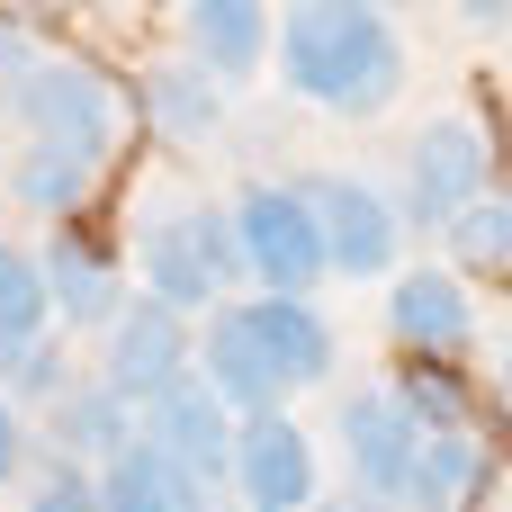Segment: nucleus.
I'll use <instances>...</instances> for the list:
<instances>
[{"instance_id":"f257e3e1","label":"nucleus","mask_w":512,"mask_h":512,"mask_svg":"<svg viewBox=\"0 0 512 512\" xmlns=\"http://www.w3.org/2000/svg\"><path fill=\"white\" fill-rule=\"evenodd\" d=\"M279 72H288V90H306L315 108L378 117V108L405 90V45H396L387 9H360V0H297V9L279 18Z\"/></svg>"},{"instance_id":"f03ea898","label":"nucleus","mask_w":512,"mask_h":512,"mask_svg":"<svg viewBox=\"0 0 512 512\" xmlns=\"http://www.w3.org/2000/svg\"><path fill=\"white\" fill-rule=\"evenodd\" d=\"M234 279H243V243H234L225 207H180V216L144 225V297H162L171 315H198Z\"/></svg>"},{"instance_id":"7ed1b4c3","label":"nucleus","mask_w":512,"mask_h":512,"mask_svg":"<svg viewBox=\"0 0 512 512\" xmlns=\"http://www.w3.org/2000/svg\"><path fill=\"white\" fill-rule=\"evenodd\" d=\"M234 243H243V270H252L270 297H315V279H324V234H315L306 189H279V180L243 189V198H234Z\"/></svg>"},{"instance_id":"20e7f679","label":"nucleus","mask_w":512,"mask_h":512,"mask_svg":"<svg viewBox=\"0 0 512 512\" xmlns=\"http://www.w3.org/2000/svg\"><path fill=\"white\" fill-rule=\"evenodd\" d=\"M9 108L27 117L36 144H63V153L108 162V144H117V108H108V81H99L90 63H54V54H36V63L9 81Z\"/></svg>"},{"instance_id":"39448f33","label":"nucleus","mask_w":512,"mask_h":512,"mask_svg":"<svg viewBox=\"0 0 512 512\" xmlns=\"http://www.w3.org/2000/svg\"><path fill=\"white\" fill-rule=\"evenodd\" d=\"M180 378H198L189 315H171L162 297H135V306H117V324H108V378H99V387H117V396L144 414V405H162Z\"/></svg>"},{"instance_id":"423d86ee","label":"nucleus","mask_w":512,"mask_h":512,"mask_svg":"<svg viewBox=\"0 0 512 512\" xmlns=\"http://www.w3.org/2000/svg\"><path fill=\"white\" fill-rule=\"evenodd\" d=\"M144 441L162 450V468L180 477L189 504H207V486L234 477V414H225L198 378H180L162 405H144Z\"/></svg>"},{"instance_id":"0eeeda50","label":"nucleus","mask_w":512,"mask_h":512,"mask_svg":"<svg viewBox=\"0 0 512 512\" xmlns=\"http://www.w3.org/2000/svg\"><path fill=\"white\" fill-rule=\"evenodd\" d=\"M468 198H486V126H477L468 108H450V117H432V126L414 135L405 207H414L423 225H450Z\"/></svg>"},{"instance_id":"6e6552de","label":"nucleus","mask_w":512,"mask_h":512,"mask_svg":"<svg viewBox=\"0 0 512 512\" xmlns=\"http://www.w3.org/2000/svg\"><path fill=\"white\" fill-rule=\"evenodd\" d=\"M306 207H315V234H324V270H342V279L396 270L405 225H396V207L369 180H306Z\"/></svg>"},{"instance_id":"1a4fd4ad","label":"nucleus","mask_w":512,"mask_h":512,"mask_svg":"<svg viewBox=\"0 0 512 512\" xmlns=\"http://www.w3.org/2000/svg\"><path fill=\"white\" fill-rule=\"evenodd\" d=\"M234 477H243L252 512H306L315 504V450H306V432H297L288 414H243V432H234Z\"/></svg>"},{"instance_id":"9d476101","label":"nucleus","mask_w":512,"mask_h":512,"mask_svg":"<svg viewBox=\"0 0 512 512\" xmlns=\"http://www.w3.org/2000/svg\"><path fill=\"white\" fill-rule=\"evenodd\" d=\"M414 414L387 396V387H369V396H351L342 405V450H351V477L378 495V504H405V477H414Z\"/></svg>"},{"instance_id":"9b49d317","label":"nucleus","mask_w":512,"mask_h":512,"mask_svg":"<svg viewBox=\"0 0 512 512\" xmlns=\"http://www.w3.org/2000/svg\"><path fill=\"white\" fill-rule=\"evenodd\" d=\"M198 387H207L225 414H270V405H279V369H270V351H261V333H252L243 306H216V315H207Z\"/></svg>"},{"instance_id":"f8f14e48","label":"nucleus","mask_w":512,"mask_h":512,"mask_svg":"<svg viewBox=\"0 0 512 512\" xmlns=\"http://www.w3.org/2000/svg\"><path fill=\"white\" fill-rule=\"evenodd\" d=\"M387 333H396L405 351L450 360V351H468L477 306H468V288H459V279H441V270H405V279H396V297H387Z\"/></svg>"},{"instance_id":"ddd939ff","label":"nucleus","mask_w":512,"mask_h":512,"mask_svg":"<svg viewBox=\"0 0 512 512\" xmlns=\"http://www.w3.org/2000/svg\"><path fill=\"white\" fill-rule=\"evenodd\" d=\"M189 63L207 81H252L270 63V9L261 0H189Z\"/></svg>"},{"instance_id":"4468645a","label":"nucleus","mask_w":512,"mask_h":512,"mask_svg":"<svg viewBox=\"0 0 512 512\" xmlns=\"http://www.w3.org/2000/svg\"><path fill=\"white\" fill-rule=\"evenodd\" d=\"M243 315H252V333H261L279 387H315V378H333V324H324L306 297H252Z\"/></svg>"},{"instance_id":"2eb2a0df","label":"nucleus","mask_w":512,"mask_h":512,"mask_svg":"<svg viewBox=\"0 0 512 512\" xmlns=\"http://www.w3.org/2000/svg\"><path fill=\"white\" fill-rule=\"evenodd\" d=\"M36 279H45V306H63V324H117V270L81 243V234H54L36 252Z\"/></svg>"},{"instance_id":"dca6fc26","label":"nucleus","mask_w":512,"mask_h":512,"mask_svg":"<svg viewBox=\"0 0 512 512\" xmlns=\"http://www.w3.org/2000/svg\"><path fill=\"white\" fill-rule=\"evenodd\" d=\"M486 477V450L468 432H423L414 441V477H405V512H468Z\"/></svg>"},{"instance_id":"f3484780","label":"nucleus","mask_w":512,"mask_h":512,"mask_svg":"<svg viewBox=\"0 0 512 512\" xmlns=\"http://www.w3.org/2000/svg\"><path fill=\"white\" fill-rule=\"evenodd\" d=\"M144 432H135V405L117 396V387H81V396H63L54 405V450L63 459H117V450H135Z\"/></svg>"},{"instance_id":"a211bd4d","label":"nucleus","mask_w":512,"mask_h":512,"mask_svg":"<svg viewBox=\"0 0 512 512\" xmlns=\"http://www.w3.org/2000/svg\"><path fill=\"white\" fill-rule=\"evenodd\" d=\"M144 108H153V126H162L171 144H207V135L225 126V99H216V81H207L198 63H162V72L144 81Z\"/></svg>"},{"instance_id":"6ab92c4d","label":"nucleus","mask_w":512,"mask_h":512,"mask_svg":"<svg viewBox=\"0 0 512 512\" xmlns=\"http://www.w3.org/2000/svg\"><path fill=\"white\" fill-rule=\"evenodd\" d=\"M90 495H99V512H189L180 477L162 468V450H153V441L117 450V459H108V468L90 477Z\"/></svg>"},{"instance_id":"aec40b11","label":"nucleus","mask_w":512,"mask_h":512,"mask_svg":"<svg viewBox=\"0 0 512 512\" xmlns=\"http://www.w3.org/2000/svg\"><path fill=\"white\" fill-rule=\"evenodd\" d=\"M90 180H99L90 153H63V144H27V153H18V198H27L36 216H72V207L90 198Z\"/></svg>"},{"instance_id":"412c9836","label":"nucleus","mask_w":512,"mask_h":512,"mask_svg":"<svg viewBox=\"0 0 512 512\" xmlns=\"http://www.w3.org/2000/svg\"><path fill=\"white\" fill-rule=\"evenodd\" d=\"M45 279H36V261L18 252V243H0V360H18L27 342H45Z\"/></svg>"},{"instance_id":"4be33fe9","label":"nucleus","mask_w":512,"mask_h":512,"mask_svg":"<svg viewBox=\"0 0 512 512\" xmlns=\"http://www.w3.org/2000/svg\"><path fill=\"white\" fill-rule=\"evenodd\" d=\"M441 234L468 270H512V198H468Z\"/></svg>"},{"instance_id":"5701e85b","label":"nucleus","mask_w":512,"mask_h":512,"mask_svg":"<svg viewBox=\"0 0 512 512\" xmlns=\"http://www.w3.org/2000/svg\"><path fill=\"white\" fill-rule=\"evenodd\" d=\"M0 378H9L18 396H54V387H63V351H54V342H27L18 360H0Z\"/></svg>"},{"instance_id":"b1692460","label":"nucleus","mask_w":512,"mask_h":512,"mask_svg":"<svg viewBox=\"0 0 512 512\" xmlns=\"http://www.w3.org/2000/svg\"><path fill=\"white\" fill-rule=\"evenodd\" d=\"M27 512H99V495H90V477L72 468V459H54V477L36 486V504Z\"/></svg>"},{"instance_id":"393cba45","label":"nucleus","mask_w":512,"mask_h":512,"mask_svg":"<svg viewBox=\"0 0 512 512\" xmlns=\"http://www.w3.org/2000/svg\"><path fill=\"white\" fill-rule=\"evenodd\" d=\"M18 468V414H9V396H0V477Z\"/></svg>"},{"instance_id":"a878e982","label":"nucleus","mask_w":512,"mask_h":512,"mask_svg":"<svg viewBox=\"0 0 512 512\" xmlns=\"http://www.w3.org/2000/svg\"><path fill=\"white\" fill-rule=\"evenodd\" d=\"M495 405H504V423H512V342H504V360H495Z\"/></svg>"},{"instance_id":"bb28decb","label":"nucleus","mask_w":512,"mask_h":512,"mask_svg":"<svg viewBox=\"0 0 512 512\" xmlns=\"http://www.w3.org/2000/svg\"><path fill=\"white\" fill-rule=\"evenodd\" d=\"M512 0H468V18H504Z\"/></svg>"},{"instance_id":"cd10ccee","label":"nucleus","mask_w":512,"mask_h":512,"mask_svg":"<svg viewBox=\"0 0 512 512\" xmlns=\"http://www.w3.org/2000/svg\"><path fill=\"white\" fill-rule=\"evenodd\" d=\"M360 9H405V0H360Z\"/></svg>"},{"instance_id":"c85d7f7f","label":"nucleus","mask_w":512,"mask_h":512,"mask_svg":"<svg viewBox=\"0 0 512 512\" xmlns=\"http://www.w3.org/2000/svg\"><path fill=\"white\" fill-rule=\"evenodd\" d=\"M18 9H36V0H18Z\"/></svg>"},{"instance_id":"c756f323","label":"nucleus","mask_w":512,"mask_h":512,"mask_svg":"<svg viewBox=\"0 0 512 512\" xmlns=\"http://www.w3.org/2000/svg\"><path fill=\"white\" fill-rule=\"evenodd\" d=\"M189 512H207V504H189Z\"/></svg>"}]
</instances>
